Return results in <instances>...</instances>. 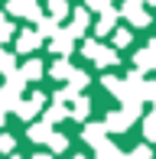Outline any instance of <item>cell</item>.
I'll use <instances>...</instances> for the list:
<instances>
[{"mask_svg":"<svg viewBox=\"0 0 156 159\" xmlns=\"http://www.w3.org/2000/svg\"><path fill=\"white\" fill-rule=\"evenodd\" d=\"M42 107H46V94H39V91H36V94H30L26 101H20V104H16V117H20V120H33Z\"/></svg>","mask_w":156,"mask_h":159,"instance_id":"obj_2","label":"cell"},{"mask_svg":"<svg viewBox=\"0 0 156 159\" xmlns=\"http://www.w3.org/2000/svg\"><path fill=\"white\" fill-rule=\"evenodd\" d=\"M127 42H130V33H127V30H117L114 33V46L120 49V46H127Z\"/></svg>","mask_w":156,"mask_h":159,"instance_id":"obj_26","label":"cell"},{"mask_svg":"<svg viewBox=\"0 0 156 159\" xmlns=\"http://www.w3.org/2000/svg\"><path fill=\"white\" fill-rule=\"evenodd\" d=\"M81 52L88 55L94 65H101V68H104V65H117V52H114V49H108V46H101V42H85Z\"/></svg>","mask_w":156,"mask_h":159,"instance_id":"obj_1","label":"cell"},{"mask_svg":"<svg viewBox=\"0 0 156 159\" xmlns=\"http://www.w3.org/2000/svg\"><path fill=\"white\" fill-rule=\"evenodd\" d=\"M85 30H88V10H75V20H72V26H68L65 33L75 39V36H81Z\"/></svg>","mask_w":156,"mask_h":159,"instance_id":"obj_10","label":"cell"},{"mask_svg":"<svg viewBox=\"0 0 156 159\" xmlns=\"http://www.w3.org/2000/svg\"><path fill=\"white\" fill-rule=\"evenodd\" d=\"M65 13H68V3H65V0H49V16H52L55 23H59Z\"/></svg>","mask_w":156,"mask_h":159,"instance_id":"obj_19","label":"cell"},{"mask_svg":"<svg viewBox=\"0 0 156 159\" xmlns=\"http://www.w3.org/2000/svg\"><path fill=\"white\" fill-rule=\"evenodd\" d=\"M143 133H146V140H156V111L143 120Z\"/></svg>","mask_w":156,"mask_h":159,"instance_id":"obj_21","label":"cell"},{"mask_svg":"<svg viewBox=\"0 0 156 159\" xmlns=\"http://www.w3.org/2000/svg\"><path fill=\"white\" fill-rule=\"evenodd\" d=\"M20 75H23V81H36V78H42V62L39 59H30L20 68Z\"/></svg>","mask_w":156,"mask_h":159,"instance_id":"obj_12","label":"cell"},{"mask_svg":"<svg viewBox=\"0 0 156 159\" xmlns=\"http://www.w3.org/2000/svg\"><path fill=\"white\" fill-rule=\"evenodd\" d=\"M133 62H137V68H140V71H150V68H156V55L150 52V49L137 52V55H133Z\"/></svg>","mask_w":156,"mask_h":159,"instance_id":"obj_15","label":"cell"},{"mask_svg":"<svg viewBox=\"0 0 156 159\" xmlns=\"http://www.w3.org/2000/svg\"><path fill=\"white\" fill-rule=\"evenodd\" d=\"M49 136H52V124H46V120L30 127V140L33 143H49Z\"/></svg>","mask_w":156,"mask_h":159,"instance_id":"obj_9","label":"cell"},{"mask_svg":"<svg viewBox=\"0 0 156 159\" xmlns=\"http://www.w3.org/2000/svg\"><path fill=\"white\" fill-rule=\"evenodd\" d=\"M0 20H3V16H0Z\"/></svg>","mask_w":156,"mask_h":159,"instance_id":"obj_32","label":"cell"},{"mask_svg":"<svg viewBox=\"0 0 156 159\" xmlns=\"http://www.w3.org/2000/svg\"><path fill=\"white\" fill-rule=\"evenodd\" d=\"M94 149H98V159H120V156H124V153L114 146V143H108V140H104V143H98Z\"/></svg>","mask_w":156,"mask_h":159,"instance_id":"obj_16","label":"cell"},{"mask_svg":"<svg viewBox=\"0 0 156 159\" xmlns=\"http://www.w3.org/2000/svg\"><path fill=\"white\" fill-rule=\"evenodd\" d=\"M75 159H85V156H75Z\"/></svg>","mask_w":156,"mask_h":159,"instance_id":"obj_30","label":"cell"},{"mask_svg":"<svg viewBox=\"0 0 156 159\" xmlns=\"http://www.w3.org/2000/svg\"><path fill=\"white\" fill-rule=\"evenodd\" d=\"M33 159H52V156H46V153H39V156H33Z\"/></svg>","mask_w":156,"mask_h":159,"instance_id":"obj_28","label":"cell"},{"mask_svg":"<svg viewBox=\"0 0 156 159\" xmlns=\"http://www.w3.org/2000/svg\"><path fill=\"white\" fill-rule=\"evenodd\" d=\"M0 75H16V59H13L10 52H0Z\"/></svg>","mask_w":156,"mask_h":159,"instance_id":"obj_17","label":"cell"},{"mask_svg":"<svg viewBox=\"0 0 156 159\" xmlns=\"http://www.w3.org/2000/svg\"><path fill=\"white\" fill-rule=\"evenodd\" d=\"M130 159H150V146H133L130 149Z\"/></svg>","mask_w":156,"mask_h":159,"instance_id":"obj_25","label":"cell"},{"mask_svg":"<svg viewBox=\"0 0 156 159\" xmlns=\"http://www.w3.org/2000/svg\"><path fill=\"white\" fill-rule=\"evenodd\" d=\"M68 84H72L75 91H78V88H85V84H88V75H85V71H78V68H75V75L68 78Z\"/></svg>","mask_w":156,"mask_h":159,"instance_id":"obj_24","label":"cell"},{"mask_svg":"<svg viewBox=\"0 0 156 159\" xmlns=\"http://www.w3.org/2000/svg\"><path fill=\"white\" fill-rule=\"evenodd\" d=\"M42 46V36H39V30H23L16 36V52H36V49Z\"/></svg>","mask_w":156,"mask_h":159,"instance_id":"obj_4","label":"cell"},{"mask_svg":"<svg viewBox=\"0 0 156 159\" xmlns=\"http://www.w3.org/2000/svg\"><path fill=\"white\" fill-rule=\"evenodd\" d=\"M13 159H16V156H13Z\"/></svg>","mask_w":156,"mask_h":159,"instance_id":"obj_31","label":"cell"},{"mask_svg":"<svg viewBox=\"0 0 156 159\" xmlns=\"http://www.w3.org/2000/svg\"><path fill=\"white\" fill-rule=\"evenodd\" d=\"M59 33H62V30H59V23H55L52 16H42V20H39V36H42V39H55Z\"/></svg>","mask_w":156,"mask_h":159,"instance_id":"obj_13","label":"cell"},{"mask_svg":"<svg viewBox=\"0 0 156 159\" xmlns=\"http://www.w3.org/2000/svg\"><path fill=\"white\" fill-rule=\"evenodd\" d=\"M88 111H91V101H88V98H78L75 104H72V117H75V120H85V117H88Z\"/></svg>","mask_w":156,"mask_h":159,"instance_id":"obj_18","label":"cell"},{"mask_svg":"<svg viewBox=\"0 0 156 159\" xmlns=\"http://www.w3.org/2000/svg\"><path fill=\"white\" fill-rule=\"evenodd\" d=\"M150 52H153V55H156V39H153V42H150Z\"/></svg>","mask_w":156,"mask_h":159,"instance_id":"obj_27","label":"cell"},{"mask_svg":"<svg viewBox=\"0 0 156 159\" xmlns=\"http://www.w3.org/2000/svg\"><path fill=\"white\" fill-rule=\"evenodd\" d=\"M75 75V68L68 65L65 59H59V62H52V78H59V81H68V78Z\"/></svg>","mask_w":156,"mask_h":159,"instance_id":"obj_14","label":"cell"},{"mask_svg":"<svg viewBox=\"0 0 156 159\" xmlns=\"http://www.w3.org/2000/svg\"><path fill=\"white\" fill-rule=\"evenodd\" d=\"M124 16L130 20L133 26H146L150 23V13L140 7V0H127V7H124Z\"/></svg>","mask_w":156,"mask_h":159,"instance_id":"obj_5","label":"cell"},{"mask_svg":"<svg viewBox=\"0 0 156 159\" xmlns=\"http://www.w3.org/2000/svg\"><path fill=\"white\" fill-rule=\"evenodd\" d=\"M104 133H108V127H104V120H101V124H88L81 136H85V143L98 146V143H104Z\"/></svg>","mask_w":156,"mask_h":159,"instance_id":"obj_8","label":"cell"},{"mask_svg":"<svg viewBox=\"0 0 156 159\" xmlns=\"http://www.w3.org/2000/svg\"><path fill=\"white\" fill-rule=\"evenodd\" d=\"M49 49H52L59 59H68V55H72V49H75V46H72V36H68V33H59V36L52 39V46H49Z\"/></svg>","mask_w":156,"mask_h":159,"instance_id":"obj_6","label":"cell"},{"mask_svg":"<svg viewBox=\"0 0 156 159\" xmlns=\"http://www.w3.org/2000/svg\"><path fill=\"white\" fill-rule=\"evenodd\" d=\"M0 124H3V111H0Z\"/></svg>","mask_w":156,"mask_h":159,"instance_id":"obj_29","label":"cell"},{"mask_svg":"<svg viewBox=\"0 0 156 159\" xmlns=\"http://www.w3.org/2000/svg\"><path fill=\"white\" fill-rule=\"evenodd\" d=\"M114 20H117V10H114V7L101 10V20L94 23V33H98V36H108L111 30H114Z\"/></svg>","mask_w":156,"mask_h":159,"instance_id":"obj_7","label":"cell"},{"mask_svg":"<svg viewBox=\"0 0 156 159\" xmlns=\"http://www.w3.org/2000/svg\"><path fill=\"white\" fill-rule=\"evenodd\" d=\"M46 146L52 149V153H62V149H68V136H65V133H52Z\"/></svg>","mask_w":156,"mask_h":159,"instance_id":"obj_20","label":"cell"},{"mask_svg":"<svg viewBox=\"0 0 156 159\" xmlns=\"http://www.w3.org/2000/svg\"><path fill=\"white\" fill-rule=\"evenodd\" d=\"M10 39H13V23L10 20H0V46L10 42Z\"/></svg>","mask_w":156,"mask_h":159,"instance_id":"obj_22","label":"cell"},{"mask_svg":"<svg viewBox=\"0 0 156 159\" xmlns=\"http://www.w3.org/2000/svg\"><path fill=\"white\" fill-rule=\"evenodd\" d=\"M7 10L13 13V16H26V20H42V10L36 7V0H10L7 3Z\"/></svg>","mask_w":156,"mask_h":159,"instance_id":"obj_3","label":"cell"},{"mask_svg":"<svg viewBox=\"0 0 156 159\" xmlns=\"http://www.w3.org/2000/svg\"><path fill=\"white\" fill-rule=\"evenodd\" d=\"M65 117H72V111H68L65 104H55V101H52V107L46 111L42 120H46V124H59V120H65Z\"/></svg>","mask_w":156,"mask_h":159,"instance_id":"obj_11","label":"cell"},{"mask_svg":"<svg viewBox=\"0 0 156 159\" xmlns=\"http://www.w3.org/2000/svg\"><path fill=\"white\" fill-rule=\"evenodd\" d=\"M13 149H16V140L10 133H0V153H13Z\"/></svg>","mask_w":156,"mask_h":159,"instance_id":"obj_23","label":"cell"}]
</instances>
